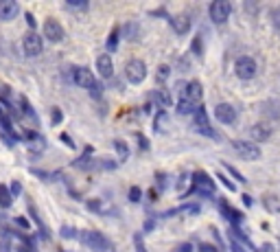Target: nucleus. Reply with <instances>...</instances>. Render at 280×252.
I'll return each instance as SVG.
<instances>
[{
	"label": "nucleus",
	"instance_id": "obj_1",
	"mask_svg": "<svg viewBox=\"0 0 280 252\" xmlns=\"http://www.w3.org/2000/svg\"><path fill=\"white\" fill-rule=\"evenodd\" d=\"M191 180H193V187L186 191L184 195H189V193H202L206 197H210L212 193H215V182H212V178L208 174H204V171H197V174H193Z\"/></svg>",
	"mask_w": 280,
	"mask_h": 252
},
{
	"label": "nucleus",
	"instance_id": "obj_2",
	"mask_svg": "<svg viewBox=\"0 0 280 252\" xmlns=\"http://www.w3.org/2000/svg\"><path fill=\"white\" fill-rule=\"evenodd\" d=\"M79 237H81V241L85 246L95 252H108L110 250V239L103 233H99V230H83Z\"/></svg>",
	"mask_w": 280,
	"mask_h": 252
},
{
	"label": "nucleus",
	"instance_id": "obj_3",
	"mask_svg": "<svg viewBox=\"0 0 280 252\" xmlns=\"http://www.w3.org/2000/svg\"><path fill=\"white\" fill-rule=\"evenodd\" d=\"M70 79H72V83L79 86V88H85V90H95L97 88V79L95 75L88 70V68H83V66H72L70 68Z\"/></svg>",
	"mask_w": 280,
	"mask_h": 252
},
{
	"label": "nucleus",
	"instance_id": "obj_4",
	"mask_svg": "<svg viewBox=\"0 0 280 252\" xmlns=\"http://www.w3.org/2000/svg\"><path fill=\"white\" fill-rule=\"evenodd\" d=\"M232 147H235V151L243 160H258V158L263 156L261 147L252 141H232Z\"/></svg>",
	"mask_w": 280,
	"mask_h": 252
},
{
	"label": "nucleus",
	"instance_id": "obj_5",
	"mask_svg": "<svg viewBox=\"0 0 280 252\" xmlns=\"http://www.w3.org/2000/svg\"><path fill=\"white\" fill-rule=\"evenodd\" d=\"M125 77H127L129 83H143L147 77V66L140 59H129L127 66H125Z\"/></svg>",
	"mask_w": 280,
	"mask_h": 252
},
{
	"label": "nucleus",
	"instance_id": "obj_6",
	"mask_svg": "<svg viewBox=\"0 0 280 252\" xmlns=\"http://www.w3.org/2000/svg\"><path fill=\"white\" fill-rule=\"evenodd\" d=\"M235 72H237L239 79H243V81L254 79V75H256V62L252 57H248V55L239 57L237 62H235Z\"/></svg>",
	"mask_w": 280,
	"mask_h": 252
},
{
	"label": "nucleus",
	"instance_id": "obj_7",
	"mask_svg": "<svg viewBox=\"0 0 280 252\" xmlns=\"http://www.w3.org/2000/svg\"><path fill=\"white\" fill-rule=\"evenodd\" d=\"M22 49H24V55H26V57H37L39 53L44 51L42 35H37L35 31L26 33V35H24V39H22Z\"/></svg>",
	"mask_w": 280,
	"mask_h": 252
},
{
	"label": "nucleus",
	"instance_id": "obj_8",
	"mask_svg": "<svg viewBox=\"0 0 280 252\" xmlns=\"http://www.w3.org/2000/svg\"><path fill=\"white\" fill-rule=\"evenodd\" d=\"M210 18H212V22H217V24H223L225 20L230 18V11H232V5L228 3V0H215V3L210 5Z\"/></svg>",
	"mask_w": 280,
	"mask_h": 252
},
{
	"label": "nucleus",
	"instance_id": "obj_9",
	"mask_svg": "<svg viewBox=\"0 0 280 252\" xmlns=\"http://www.w3.org/2000/svg\"><path fill=\"white\" fill-rule=\"evenodd\" d=\"M179 95H182V99H189L191 103H199L204 97V88L199 81H189V83H179Z\"/></svg>",
	"mask_w": 280,
	"mask_h": 252
},
{
	"label": "nucleus",
	"instance_id": "obj_10",
	"mask_svg": "<svg viewBox=\"0 0 280 252\" xmlns=\"http://www.w3.org/2000/svg\"><path fill=\"white\" fill-rule=\"evenodd\" d=\"M193 128H195V132H199V134H204V136H217L215 130L210 128V121H208V114H206L204 105H199V108H197L195 121H193Z\"/></svg>",
	"mask_w": 280,
	"mask_h": 252
},
{
	"label": "nucleus",
	"instance_id": "obj_11",
	"mask_svg": "<svg viewBox=\"0 0 280 252\" xmlns=\"http://www.w3.org/2000/svg\"><path fill=\"white\" fill-rule=\"evenodd\" d=\"M44 35L51 39V42H62V39L66 37V31H64V26L57 22V20H53L49 18L44 22Z\"/></svg>",
	"mask_w": 280,
	"mask_h": 252
},
{
	"label": "nucleus",
	"instance_id": "obj_12",
	"mask_svg": "<svg viewBox=\"0 0 280 252\" xmlns=\"http://www.w3.org/2000/svg\"><path fill=\"white\" fill-rule=\"evenodd\" d=\"M215 116H217V121L219 123H223V125H232L237 121V110L232 108L230 103H219L217 108H215Z\"/></svg>",
	"mask_w": 280,
	"mask_h": 252
},
{
	"label": "nucleus",
	"instance_id": "obj_13",
	"mask_svg": "<svg viewBox=\"0 0 280 252\" xmlns=\"http://www.w3.org/2000/svg\"><path fill=\"white\" fill-rule=\"evenodd\" d=\"M171 26H173V31H175L177 35H186L189 29H191V18L186 16V13H177V16L171 18Z\"/></svg>",
	"mask_w": 280,
	"mask_h": 252
},
{
	"label": "nucleus",
	"instance_id": "obj_14",
	"mask_svg": "<svg viewBox=\"0 0 280 252\" xmlns=\"http://www.w3.org/2000/svg\"><path fill=\"white\" fill-rule=\"evenodd\" d=\"M97 70L103 79H110L112 75H114V62H112V57L108 55V53L97 59Z\"/></svg>",
	"mask_w": 280,
	"mask_h": 252
},
{
	"label": "nucleus",
	"instance_id": "obj_15",
	"mask_svg": "<svg viewBox=\"0 0 280 252\" xmlns=\"http://www.w3.org/2000/svg\"><path fill=\"white\" fill-rule=\"evenodd\" d=\"M20 7L16 0H0V20H13L18 16Z\"/></svg>",
	"mask_w": 280,
	"mask_h": 252
},
{
	"label": "nucleus",
	"instance_id": "obj_16",
	"mask_svg": "<svg viewBox=\"0 0 280 252\" xmlns=\"http://www.w3.org/2000/svg\"><path fill=\"white\" fill-rule=\"evenodd\" d=\"M219 208H221V215L225 217V220H230L235 226L239 228V224H243V213H239V211H235L232 206H228L223 200H219Z\"/></svg>",
	"mask_w": 280,
	"mask_h": 252
},
{
	"label": "nucleus",
	"instance_id": "obj_17",
	"mask_svg": "<svg viewBox=\"0 0 280 252\" xmlns=\"http://www.w3.org/2000/svg\"><path fill=\"white\" fill-rule=\"evenodd\" d=\"M250 136L254 138V141L263 143V141H267V138L271 136V128L267 123H256V125H252V128H250Z\"/></svg>",
	"mask_w": 280,
	"mask_h": 252
},
{
	"label": "nucleus",
	"instance_id": "obj_18",
	"mask_svg": "<svg viewBox=\"0 0 280 252\" xmlns=\"http://www.w3.org/2000/svg\"><path fill=\"white\" fill-rule=\"evenodd\" d=\"M151 99L156 101L158 105H162V108H169V105H173V99H171V95L166 92L164 88H158V90H153L151 92Z\"/></svg>",
	"mask_w": 280,
	"mask_h": 252
},
{
	"label": "nucleus",
	"instance_id": "obj_19",
	"mask_svg": "<svg viewBox=\"0 0 280 252\" xmlns=\"http://www.w3.org/2000/svg\"><path fill=\"white\" fill-rule=\"evenodd\" d=\"M72 164H75L77 169H92V167H97V160H95V158H90V149H85V154L81 158H77Z\"/></svg>",
	"mask_w": 280,
	"mask_h": 252
},
{
	"label": "nucleus",
	"instance_id": "obj_20",
	"mask_svg": "<svg viewBox=\"0 0 280 252\" xmlns=\"http://www.w3.org/2000/svg\"><path fill=\"white\" fill-rule=\"evenodd\" d=\"M123 35L127 37L129 42H134V39H138V35H140V26L136 22H127L123 26Z\"/></svg>",
	"mask_w": 280,
	"mask_h": 252
},
{
	"label": "nucleus",
	"instance_id": "obj_21",
	"mask_svg": "<svg viewBox=\"0 0 280 252\" xmlns=\"http://www.w3.org/2000/svg\"><path fill=\"white\" fill-rule=\"evenodd\" d=\"M197 108H199V105L191 103L189 99H179V103H177V112H179V114H195Z\"/></svg>",
	"mask_w": 280,
	"mask_h": 252
},
{
	"label": "nucleus",
	"instance_id": "obj_22",
	"mask_svg": "<svg viewBox=\"0 0 280 252\" xmlns=\"http://www.w3.org/2000/svg\"><path fill=\"white\" fill-rule=\"evenodd\" d=\"M166 125H169V114H166L164 110H160L156 114V125H153V130L156 132H164Z\"/></svg>",
	"mask_w": 280,
	"mask_h": 252
},
{
	"label": "nucleus",
	"instance_id": "obj_23",
	"mask_svg": "<svg viewBox=\"0 0 280 252\" xmlns=\"http://www.w3.org/2000/svg\"><path fill=\"white\" fill-rule=\"evenodd\" d=\"M18 101H20V110H22V112H24V114H26V116H29V118H33V121H35V123H37V114H35V110H33V108H31L29 99H26V97H20V99H18Z\"/></svg>",
	"mask_w": 280,
	"mask_h": 252
},
{
	"label": "nucleus",
	"instance_id": "obj_24",
	"mask_svg": "<svg viewBox=\"0 0 280 252\" xmlns=\"http://www.w3.org/2000/svg\"><path fill=\"white\" fill-rule=\"evenodd\" d=\"M118 37H121V29H118V26H114V29H112V33H110V37H108V55L116 51Z\"/></svg>",
	"mask_w": 280,
	"mask_h": 252
},
{
	"label": "nucleus",
	"instance_id": "obj_25",
	"mask_svg": "<svg viewBox=\"0 0 280 252\" xmlns=\"http://www.w3.org/2000/svg\"><path fill=\"white\" fill-rule=\"evenodd\" d=\"M11 202H13L11 189H7V187H3V184H0V206H3V208H9Z\"/></svg>",
	"mask_w": 280,
	"mask_h": 252
},
{
	"label": "nucleus",
	"instance_id": "obj_26",
	"mask_svg": "<svg viewBox=\"0 0 280 252\" xmlns=\"http://www.w3.org/2000/svg\"><path fill=\"white\" fill-rule=\"evenodd\" d=\"M114 147H116V151H118V156H121L123 160H127V158H129V147H127V143H125V141H114Z\"/></svg>",
	"mask_w": 280,
	"mask_h": 252
},
{
	"label": "nucleus",
	"instance_id": "obj_27",
	"mask_svg": "<svg viewBox=\"0 0 280 252\" xmlns=\"http://www.w3.org/2000/svg\"><path fill=\"white\" fill-rule=\"evenodd\" d=\"M269 20H271V26H274V29H280V5L271 9Z\"/></svg>",
	"mask_w": 280,
	"mask_h": 252
},
{
	"label": "nucleus",
	"instance_id": "obj_28",
	"mask_svg": "<svg viewBox=\"0 0 280 252\" xmlns=\"http://www.w3.org/2000/svg\"><path fill=\"white\" fill-rule=\"evenodd\" d=\"M169 75H171V68L166 64H162L158 68V72H156V77H158V81H164V79H169Z\"/></svg>",
	"mask_w": 280,
	"mask_h": 252
},
{
	"label": "nucleus",
	"instance_id": "obj_29",
	"mask_svg": "<svg viewBox=\"0 0 280 252\" xmlns=\"http://www.w3.org/2000/svg\"><path fill=\"white\" fill-rule=\"evenodd\" d=\"M59 233H62L64 239H75V237H77V230L72 228V226H62V230H59Z\"/></svg>",
	"mask_w": 280,
	"mask_h": 252
},
{
	"label": "nucleus",
	"instance_id": "obj_30",
	"mask_svg": "<svg viewBox=\"0 0 280 252\" xmlns=\"http://www.w3.org/2000/svg\"><path fill=\"white\" fill-rule=\"evenodd\" d=\"M193 53H195L197 57H202V53H204V44H202V37H195V39H193Z\"/></svg>",
	"mask_w": 280,
	"mask_h": 252
},
{
	"label": "nucleus",
	"instance_id": "obj_31",
	"mask_svg": "<svg viewBox=\"0 0 280 252\" xmlns=\"http://www.w3.org/2000/svg\"><path fill=\"white\" fill-rule=\"evenodd\" d=\"M62 118H64L62 110H59V108H53V112H51V121H53V125H59V123H62Z\"/></svg>",
	"mask_w": 280,
	"mask_h": 252
},
{
	"label": "nucleus",
	"instance_id": "obj_32",
	"mask_svg": "<svg viewBox=\"0 0 280 252\" xmlns=\"http://www.w3.org/2000/svg\"><path fill=\"white\" fill-rule=\"evenodd\" d=\"M140 197H143V191H140L138 187H131L129 189V200L131 202H140Z\"/></svg>",
	"mask_w": 280,
	"mask_h": 252
},
{
	"label": "nucleus",
	"instance_id": "obj_33",
	"mask_svg": "<svg viewBox=\"0 0 280 252\" xmlns=\"http://www.w3.org/2000/svg\"><path fill=\"white\" fill-rule=\"evenodd\" d=\"M134 246H136V252H147L145 241H143V237H140V235H134Z\"/></svg>",
	"mask_w": 280,
	"mask_h": 252
},
{
	"label": "nucleus",
	"instance_id": "obj_34",
	"mask_svg": "<svg viewBox=\"0 0 280 252\" xmlns=\"http://www.w3.org/2000/svg\"><path fill=\"white\" fill-rule=\"evenodd\" d=\"M68 7H75V9H88V3H85V0H68Z\"/></svg>",
	"mask_w": 280,
	"mask_h": 252
},
{
	"label": "nucleus",
	"instance_id": "obj_35",
	"mask_svg": "<svg viewBox=\"0 0 280 252\" xmlns=\"http://www.w3.org/2000/svg\"><path fill=\"white\" fill-rule=\"evenodd\" d=\"M197 250H199V252H219V248H215L212 243H199Z\"/></svg>",
	"mask_w": 280,
	"mask_h": 252
},
{
	"label": "nucleus",
	"instance_id": "obj_36",
	"mask_svg": "<svg viewBox=\"0 0 280 252\" xmlns=\"http://www.w3.org/2000/svg\"><path fill=\"white\" fill-rule=\"evenodd\" d=\"M230 248H232V252H245V250H243V246L235 239V237H230Z\"/></svg>",
	"mask_w": 280,
	"mask_h": 252
},
{
	"label": "nucleus",
	"instance_id": "obj_37",
	"mask_svg": "<svg viewBox=\"0 0 280 252\" xmlns=\"http://www.w3.org/2000/svg\"><path fill=\"white\" fill-rule=\"evenodd\" d=\"M225 169H228V171H230V174H232V176H235V178H237V180H239V182H245V178H243L241 174H239V171H237L235 167H232V164H225Z\"/></svg>",
	"mask_w": 280,
	"mask_h": 252
},
{
	"label": "nucleus",
	"instance_id": "obj_38",
	"mask_svg": "<svg viewBox=\"0 0 280 252\" xmlns=\"http://www.w3.org/2000/svg\"><path fill=\"white\" fill-rule=\"evenodd\" d=\"M9 189H11V195H20V193H22V184H20L18 180H16V182H11V187H9Z\"/></svg>",
	"mask_w": 280,
	"mask_h": 252
},
{
	"label": "nucleus",
	"instance_id": "obj_39",
	"mask_svg": "<svg viewBox=\"0 0 280 252\" xmlns=\"http://www.w3.org/2000/svg\"><path fill=\"white\" fill-rule=\"evenodd\" d=\"M88 208H92L95 213H101V202H99V200H90L88 202Z\"/></svg>",
	"mask_w": 280,
	"mask_h": 252
},
{
	"label": "nucleus",
	"instance_id": "obj_40",
	"mask_svg": "<svg viewBox=\"0 0 280 252\" xmlns=\"http://www.w3.org/2000/svg\"><path fill=\"white\" fill-rule=\"evenodd\" d=\"M217 176H219V180H221V182H223V184H225V187H228L230 191H235V184H232V182H230V180H228V178H225L223 174H217Z\"/></svg>",
	"mask_w": 280,
	"mask_h": 252
},
{
	"label": "nucleus",
	"instance_id": "obj_41",
	"mask_svg": "<svg viewBox=\"0 0 280 252\" xmlns=\"http://www.w3.org/2000/svg\"><path fill=\"white\" fill-rule=\"evenodd\" d=\"M24 136L29 138V141H42V138H39V136H37L33 130H26V132H24Z\"/></svg>",
	"mask_w": 280,
	"mask_h": 252
},
{
	"label": "nucleus",
	"instance_id": "obj_42",
	"mask_svg": "<svg viewBox=\"0 0 280 252\" xmlns=\"http://www.w3.org/2000/svg\"><path fill=\"white\" fill-rule=\"evenodd\" d=\"M175 252H193V243H182L175 248Z\"/></svg>",
	"mask_w": 280,
	"mask_h": 252
},
{
	"label": "nucleus",
	"instance_id": "obj_43",
	"mask_svg": "<svg viewBox=\"0 0 280 252\" xmlns=\"http://www.w3.org/2000/svg\"><path fill=\"white\" fill-rule=\"evenodd\" d=\"M16 224H18V226L22 228V230H29V222H26L24 217H18V220H16Z\"/></svg>",
	"mask_w": 280,
	"mask_h": 252
},
{
	"label": "nucleus",
	"instance_id": "obj_44",
	"mask_svg": "<svg viewBox=\"0 0 280 252\" xmlns=\"http://www.w3.org/2000/svg\"><path fill=\"white\" fill-rule=\"evenodd\" d=\"M62 141H64V145H68V147H75V143H72V138L68 134H62Z\"/></svg>",
	"mask_w": 280,
	"mask_h": 252
},
{
	"label": "nucleus",
	"instance_id": "obj_45",
	"mask_svg": "<svg viewBox=\"0 0 280 252\" xmlns=\"http://www.w3.org/2000/svg\"><path fill=\"white\" fill-rule=\"evenodd\" d=\"M26 24H29L31 29L35 26V18H33V13H26Z\"/></svg>",
	"mask_w": 280,
	"mask_h": 252
},
{
	"label": "nucleus",
	"instance_id": "obj_46",
	"mask_svg": "<svg viewBox=\"0 0 280 252\" xmlns=\"http://www.w3.org/2000/svg\"><path fill=\"white\" fill-rule=\"evenodd\" d=\"M0 252H11L9 241H0Z\"/></svg>",
	"mask_w": 280,
	"mask_h": 252
},
{
	"label": "nucleus",
	"instance_id": "obj_47",
	"mask_svg": "<svg viewBox=\"0 0 280 252\" xmlns=\"http://www.w3.org/2000/svg\"><path fill=\"white\" fill-rule=\"evenodd\" d=\"M138 145H140V147H143V149H147V147H149V145H147V138H143V136L138 138Z\"/></svg>",
	"mask_w": 280,
	"mask_h": 252
},
{
	"label": "nucleus",
	"instance_id": "obj_48",
	"mask_svg": "<svg viewBox=\"0 0 280 252\" xmlns=\"http://www.w3.org/2000/svg\"><path fill=\"white\" fill-rule=\"evenodd\" d=\"M243 204H245V206H252L254 202H252V197H250V195H243Z\"/></svg>",
	"mask_w": 280,
	"mask_h": 252
},
{
	"label": "nucleus",
	"instance_id": "obj_49",
	"mask_svg": "<svg viewBox=\"0 0 280 252\" xmlns=\"http://www.w3.org/2000/svg\"><path fill=\"white\" fill-rule=\"evenodd\" d=\"M145 230H147V233H149V230H153V222H151V220L145 224Z\"/></svg>",
	"mask_w": 280,
	"mask_h": 252
}]
</instances>
